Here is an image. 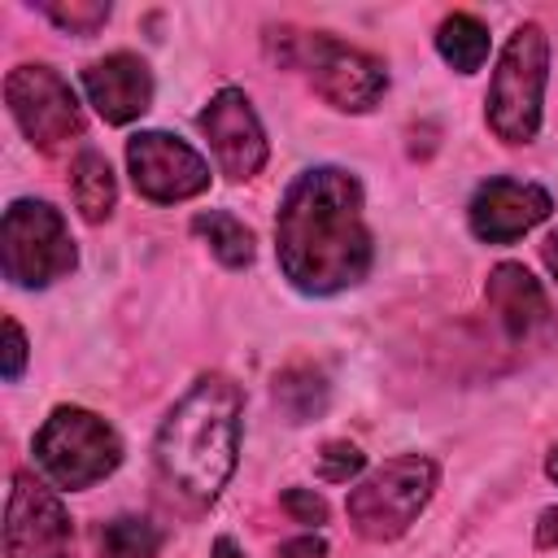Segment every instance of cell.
I'll return each instance as SVG.
<instances>
[{"label": "cell", "mask_w": 558, "mask_h": 558, "mask_svg": "<svg viewBox=\"0 0 558 558\" xmlns=\"http://www.w3.org/2000/svg\"><path fill=\"white\" fill-rule=\"evenodd\" d=\"M484 296H488L493 314L501 318L506 336H514V340L532 336V331L545 323V314H549L541 283H536L519 262H501V266H493L488 283H484Z\"/></svg>", "instance_id": "cell-14"}, {"label": "cell", "mask_w": 558, "mask_h": 558, "mask_svg": "<svg viewBox=\"0 0 558 558\" xmlns=\"http://www.w3.org/2000/svg\"><path fill=\"white\" fill-rule=\"evenodd\" d=\"M35 466L52 488H92L122 466V436L83 405H57L31 440Z\"/></svg>", "instance_id": "cell-5"}, {"label": "cell", "mask_w": 558, "mask_h": 558, "mask_svg": "<svg viewBox=\"0 0 558 558\" xmlns=\"http://www.w3.org/2000/svg\"><path fill=\"white\" fill-rule=\"evenodd\" d=\"M549 214H554V196L541 183L506 179V174L484 179L466 205L471 235L484 244H510V240L527 235L532 227H541Z\"/></svg>", "instance_id": "cell-12"}, {"label": "cell", "mask_w": 558, "mask_h": 558, "mask_svg": "<svg viewBox=\"0 0 558 558\" xmlns=\"http://www.w3.org/2000/svg\"><path fill=\"white\" fill-rule=\"evenodd\" d=\"M541 257H545L549 275L558 279V231H549V235H545V244H541Z\"/></svg>", "instance_id": "cell-26"}, {"label": "cell", "mask_w": 558, "mask_h": 558, "mask_svg": "<svg viewBox=\"0 0 558 558\" xmlns=\"http://www.w3.org/2000/svg\"><path fill=\"white\" fill-rule=\"evenodd\" d=\"M70 201L74 209L83 214V222H105L118 205V183H113V170L105 161V153L96 148H83L74 161H70Z\"/></svg>", "instance_id": "cell-15"}, {"label": "cell", "mask_w": 558, "mask_h": 558, "mask_svg": "<svg viewBox=\"0 0 558 558\" xmlns=\"http://www.w3.org/2000/svg\"><path fill=\"white\" fill-rule=\"evenodd\" d=\"M549 83V39L541 22H519L497 57V70L488 78L484 113L497 140L506 144H532L541 131V105Z\"/></svg>", "instance_id": "cell-3"}, {"label": "cell", "mask_w": 558, "mask_h": 558, "mask_svg": "<svg viewBox=\"0 0 558 558\" xmlns=\"http://www.w3.org/2000/svg\"><path fill=\"white\" fill-rule=\"evenodd\" d=\"M70 549L74 527L61 497L31 471H17L4 506V558H70Z\"/></svg>", "instance_id": "cell-10"}, {"label": "cell", "mask_w": 558, "mask_h": 558, "mask_svg": "<svg viewBox=\"0 0 558 558\" xmlns=\"http://www.w3.org/2000/svg\"><path fill=\"white\" fill-rule=\"evenodd\" d=\"M78 83H83L87 105L109 126H126V122H135L153 105V70L135 52H109V57L83 65Z\"/></svg>", "instance_id": "cell-13"}, {"label": "cell", "mask_w": 558, "mask_h": 558, "mask_svg": "<svg viewBox=\"0 0 558 558\" xmlns=\"http://www.w3.org/2000/svg\"><path fill=\"white\" fill-rule=\"evenodd\" d=\"M161 532L140 514H118L100 527V558H157Z\"/></svg>", "instance_id": "cell-18"}, {"label": "cell", "mask_w": 558, "mask_h": 558, "mask_svg": "<svg viewBox=\"0 0 558 558\" xmlns=\"http://www.w3.org/2000/svg\"><path fill=\"white\" fill-rule=\"evenodd\" d=\"M436 52L445 57V65H453L458 74H475L488 61V26L475 13H449L436 26Z\"/></svg>", "instance_id": "cell-17"}, {"label": "cell", "mask_w": 558, "mask_h": 558, "mask_svg": "<svg viewBox=\"0 0 558 558\" xmlns=\"http://www.w3.org/2000/svg\"><path fill=\"white\" fill-rule=\"evenodd\" d=\"M192 231L209 244V253H214L227 270H244V266H253V257H257L253 231H248L235 214H227V209H201V214L192 218Z\"/></svg>", "instance_id": "cell-16"}, {"label": "cell", "mask_w": 558, "mask_h": 558, "mask_svg": "<svg viewBox=\"0 0 558 558\" xmlns=\"http://www.w3.org/2000/svg\"><path fill=\"white\" fill-rule=\"evenodd\" d=\"M323 554H327V541L314 536V532H305V536L279 545V558H323Z\"/></svg>", "instance_id": "cell-23"}, {"label": "cell", "mask_w": 558, "mask_h": 558, "mask_svg": "<svg viewBox=\"0 0 558 558\" xmlns=\"http://www.w3.org/2000/svg\"><path fill=\"white\" fill-rule=\"evenodd\" d=\"M201 135L209 140V153H214V166L244 183L253 179L262 166H266V131H262V118L253 109V100L244 96V87H222L196 118Z\"/></svg>", "instance_id": "cell-11"}, {"label": "cell", "mask_w": 558, "mask_h": 558, "mask_svg": "<svg viewBox=\"0 0 558 558\" xmlns=\"http://www.w3.org/2000/svg\"><path fill=\"white\" fill-rule=\"evenodd\" d=\"M554 545H558V506L541 510L536 519V549H554Z\"/></svg>", "instance_id": "cell-24"}, {"label": "cell", "mask_w": 558, "mask_h": 558, "mask_svg": "<svg viewBox=\"0 0 558 558\" xmlns=\"http://www.w3.org/2000/svg\"><path fill=\"white\" fill-rule=\"evenodd\" d=\"M4 105L17 131L44 153L83 140V105L70 78H61L52 65H13L4 78Z\"/></svg>", "instance_id": "cell-8"}, {"label": "cell", "mask_w": 558, "mask_h": 558, "mask_svg": "<svg viewBox=\"0 0 558 558\" xmlns=\"http://www.w3.org/2000/svg\"><path fill=\"white\" fill-rule=\"evenodd\" d=\"M436 484H440V466L427 453H397L349 488L344 514L362 541L384 545L410 532V523L427 510Z\"/></svg>", "instance_id": "cell-4"}, {"label": "cell", "mask_w": 558, "mask_h": 558, "mask_svg": "<svg viewBox=\"0 0 558 558\" xmlns=\"http://www.w3.org/2000/svg\"><path fill=\"white\" fill-rule=\"evenodd\" d=\"M283 510L296 519V523H327V501L318 497V493H310V488H288L283 493Z\"/></svg>", "instance_id": "cell-21"}, {"label": "cell", "mask_w": 558, "mask_h": 558, "mask_svg": "<svg viewBox=\"0 0 558 558\" xmlns=\"http://www.w3.org/2000/svg\"><path fill=\"white\" fill-rule=\"evenodd\" d=\"M22 366H26V336H22L17 318H4V366H0L4 384H17Z\"/></svg>", "instance_id": "cell-22"}, {"label": "cell", "mask_w": 558, "mask_h": 558, "mask_svg": "<svg viewBox=\"0 0 558 558\" xmlns=\"http://www.w3.org/2000/svg\"><path fill=\"white\" fill-rule=\"evenodd\" d=\"M39 13H44L48 22H57L61 31H70V35H92V31H100V26L109 22V4H100V0H70V4H39Z\"/></svg>", "instance_id": "cell-19"}, {"label": "cell", "mask_w": 558, "mask_h": 558, "mask_svg": "<svg viewBox=\"0 0 558 558\" xmlns=\"http://www.w3.org/2000/svg\"><path fill=\"white\" fill-rule=\"evenodd\" d=\"M545 475H549V480L558 484V445H554V449L545 453Z\"/></svg>", "instance_id": "cell-27"}, {"label": "cell", "mask_w": 558, "mask_h": 558, "mask_svg": "<svg viewBox=\"0 0 558 558\" xmlns=\"http://www.w3.org/2000/svg\"><path fill=\"white\" fill-rule=\"evenodd\" d=\"M275 257L283 279L305 296H336L366 279L371 231L353 170L310 166L288 183L275 214Z\"/></svg>", "instance_id": "cell-1"}, {"label": "cell", "mask_w": 558, "mask_h": 558, "mask_svg": "<svg viewBox=\"0 0 558 558\" xmlns=\"http://www.w3.org/2000/svg\"><path fill=\"white\" fill-rule=\"evenodd\" d=\"M126 170L144 201L174 205L209 187V161L170 131H140L126 140Z\"/></svg>", "instance_id": "cell-9"}, {"label": "cell", "mask_w": 558, "mask_h": 558, "mask_svg": "<svg viewBox=\"0 0 558 558\" xmlns=\"http://www.w3.org/2000/svg\"><path fill=\"white\" fill-rule=\"evenodd\" d=\"M283 61H292L296 70H305L310 87L340 113H366L379 105V96L388 92V70L375 52L353 48L327 31L314 35H296L283 52Z\"/></svg>", "instance_id": "cell-7"}, {"label": "cell", "mask_w": 558, "mask_h": 558, "mask_svg": "<svg viewBox=\"0 0 558 558\" xmlns=\"http://www.w3.org/2000/svg\"><path fill=\"white\" fill-rule=\"evenodd\" d=\"M209 558H248V554L235 545V536H218L214 549H209Z\"/></svg>", "instance_id": "cell-25"}, {"label": "cell", "mask_w": 558, "mask_h": 558, "mask_svg": "<svg viewBox=\"0 0 558 558\" xmlns=\"http://www.w3.org/2000/svg\"><path fill=\"white\" fill-rule=\"evenodd\" d=\"M244 392L227 375H201L161 418L153 458L170 488L192 501H214L240 458Z\"/></svg>", "instance_id": "cell-2"}, {"label": "cell", "mask_w": 558, "mask_h": 558, "mask_svg": "<svg viewBox=\"0 0 558 558\" xmlns=\"http://www.w3.org/2000/svg\"><path fill=\"white\" fill-rule=\"evenodd\" d=\"M78 266L70 222L57 205L17 196L0 222V270L13 288H48Z\"/></svg>", "instance_id": "cell-6"}, {"label": "cell", "mask_w": 558, "mask_h": 558, "mask_svg": "<svg viewBox=\"0 0 558 558\" xmlns=\"http://www.w3.org/2000/svg\"><path fill=\"white\" fill-rule=\"evenodd\" d=\"M362 466H366V453L349 440H327L323 453H318V475L331 480V484H349Z\"/></svg>", "instance_id": "cell-20"}]
</instances>
